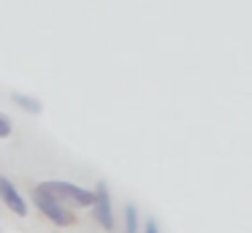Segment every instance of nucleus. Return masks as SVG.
<instances>
[{"mask_svg": "<svg viewBox=\"0 0 252 233\" xmlns=\"http://www.w3.org/2000/svg\"><path fill=\"white\" fill-rule=\"evenodd\" d=\"M0 198H3V203H6L14 214H19V217L28 214V203H25V198L19 195V190L14 187L11 179H6V176H0Z\"/></svg>", "mask_w": 252, "mask_h": 233, "instance_id": "7ed1b4c3", "label": "nucleus"}, {"mask_svg": "<svg viewBox=\"0 0 252 233\" xmlns=\"http://www.w3.org/2000/svg\"><path fill=\"white\" fill-rule=\"evenodd\" d=\"M44 190H49L55 198H71V200H76L79 206H93V200H95L93 190L79 187V184H71V182H57V179L44 182Z\"/></svg>", "mask_w": 252, "mask_h": 233, "instance_id": "f03ea898", "label": "nucleus"}, {"mask_svg": "<svg viewBox=\"0 0 252 233\" xmlns=\"http://www.w3.org/2000/svg\"><path fill=\"white\" fill-rule=\"evenodd\" d=\"M6 135H11V122L0 114V138H6Z\"/></svg>", "mask_w": 252, "mask_h": 233, "instance_id": "423d86ee", "label": "nucleus"}, {"mask_svg": "<svg viewBox=\"0 0 252 233\" xmlns=\"http://www.w3.org/2000/svg\"><path fill=\"white\" fill-rule=\"evenodd\" d=\"M125 222H127V233H136V228H138V214H136V206H127L125 209Z\"/></svg>", "mask_w": 252, "mask_h": 233, "instance_id": "39448f33", "label": "nucleus"}, {"mask_svg": "<svg viewBox=\"0 0 252 233\" xmlns=\"http://www.w3.org/2000/svg\"><path fill=\"white\" fill-rule=\"evenodd\" d=\"M93 206H95V220H98L100 225L106 228V231H111V228H114V211H111L109 190H106L103 184H100V187H98V193H95Z\"/></svg>", "mask_w": 252, "mask_h": 233, "instance_id": "20e7f679", "label": "nucleus"}, {"mask_svg": "<svg viewBox=\"0 0 252 233\" xmlns=\"http://www.w3.org/2000/svg\"><path fill=\"white\" fill-rule=\"evenodd\" d=\"M144 233H160L158 222H155V220H147V228H144Z\"/></svg>", "mask_w": 252, "mask_h": 233, "instance_id": "0eeeda50", "label": "nucleus"}, {"mask_svg": "<svg viewBox=\"0 0 252 233\" xmlns=\"http://www.w3.org/2000/svg\"><path fill=\"white\" fill-rule=\"evenodd\" d=\"M33 198H35V203H38V209L44 211L55 225H71L73 222V214L60 203V198H55L49 190H44V184H38V187L33 190Z\"/></svg>", "mask_w": 252, "mask_h": 233, "instance_id": "f257e3e1", "label": "nucleus"}]
</instances>
